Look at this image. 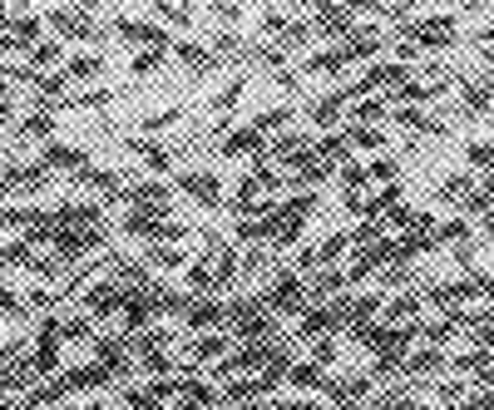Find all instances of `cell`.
Segmentation results:
<instances>
[{
  "instance_id": "6125c7cd",
  "label": "cell",
  "mask_w": 494,
  "mask_h": 410,
  "mask_svg": "<svg viewBox=\"0 0 494 410\" xmlns=\"http://www.w3.org/2000/svg\"><path fill=\"white\" fill-rule=\"evenodd\" d=\"M479 233H485V237H494V208L485 213V218H479Z\"/></svg>"
},
{
  "instance_id": "6f0895ef",
  "label": "cell",
  "mask_w": 494,
  "mask_h": 410,
  "mask_svg": "<svg viewBox=\"0 0 494 410\" xmlns=\"http://www.w3.org/2000/svg\"><path fill=\"white\" fill-rule=\"evenodd\" d=\"M50 301H55V292H50V287H40V292H30V311H45Z\"/></svg>"
},
{
  "instance_id": "603a6c76",
  "label": "cell",
  "mask_w": 494,
  "mask_h": 410,
  "mask_svg": "<svg viewBox=\"0 0 494 410\" xmlns=\"http://www.w3.org/2000/svg\"><path fill=\"white\" fill-rule=\"evenodd\" d=\"M366 391H371V376H346V381H327V385H321V395H327V401H336V405H352V401H361Z\"/></svg>"
},
{
  "instance_id": "e575fe53",
  "label": "cell",
  "mask_w": 494,
  "mask_h": 410,
  "mask_svg": "<svg viewBox=\"0 0 494 410\" xmlns=\"http://www.w3.org/2000/svg\"><path fill=\"white\" fill-rule=\"evenodd\" d=\"M100 69H104V55H75L65 65V79H100Z\"/></svg>"
},
{
  "instance_id": "e0dca14e",
  "label": "cell",
  "mask_w": 494,
  "mask_h": 410,
  "mask_svg": "<svg viewBox=\"0 0 494 410\" xmlns=\"http://www.w3.org/2000/svg\"><path fill=\"white\" fill-rule=\"evenodd\" d=\"M223 321H227V307H218V301H208V297H193V307L184 311V327H193V331L223 327Z\"/></svg>"
},
{
  "instance_id": "be15d7a7",
  "label": "cell",
  "mask_w": 494,
  "mask_h": 410,
  "mask_svg": "<svg viewBox=\"0 0 494 410\" xmlns=\"http://www.w3.org/2000/svg\"><path fill=\"white\" fill-rule=\"evenodd\" d=\"M0 410H10V401H5V395H0Z\"/></svg>"
},
{
  "instance_id": "d590c367",
  "label": "cell",
  "mask_w": 494,
  "mask_h": 410,
  "mask_svg": "<svg viewBox=\"0 0 494 410\" xmlns=\"http://www.w3.org/2000/svg\"><path fill=\"white\" fill-rule=\"evenodd\" d=\"M391 114H395V124L415 129V134H440V119H430V114H420V110H391Z\"/></svg>"
},
{
  "instance_id": "9c48e42d",
  "label": "cell",
  "mask_w": 494,
  "mask_h": 410,
  "mask_svg": "<svg viewBox=\"0 0 494 410\" xmlns=\"http://www.w3.org/2000/svg\"><path fill=\"white\" fill-rule=\"evenodd\" d=\"M159 311H163V292H159V287H153V292H129V301H124V331H143Z\"/></svg>"
},
{
  "instance_id": "ac0fdd59",
  "label": "cell",
  "mask_w": 494,
  "mask_h": 410,
  "mask_svg": "<svg viewBox=\"0 0 494 410\" xmlns=\"http://www.w3.org/2000/svg\"><path fill=\"white\" fill-rule=\"evenodd\" d=\"M208 405H223L218 385H208V381H184V391L173 401V410H208Z\"/></svg>"
},
{
  "instance_id": "11a10c76",
  "label": "cell",
  "mask_w": 494,
  "mask_h": 410,
  "mask_svg": "<svg viewBox=\"0 0 494 410\" xmlns=\"http://www.w3.org/2000/svg\"><path fill=\"white\" fill-rule=\"evenodd\" d=\"M366 173H371V178H381V184H395V159H371Z\"/></svg>"
},
{
  "instance_id": "ffe728a7",
  "label": "cell",
  "mask_w": 494,
  "mask_h": 410,
  "mask_svg": "<svg viewBox=\"0 0 494 410\" xmlns=\"http://www.w3.org/2000/svg\"><path fill=\"white\" fill-rule=\"evenodd\" d=\"M40 30H45L40 16H10L5 20V35L16 40V50H35V45H40Z\"/></svg>"
},
{
  "instance_id": "94428289",
  "label": "cell",
  "mask_w": 494,
  "mask_h": 410,
  "mask_svg": "<svg viewBox=\"0 0 494 410\" xmlns=\"http://www.w3.org/2000/svg\"><path fill=\"white\" fill-rule=\"evenodd\" d=\"M479 35V45H485V55H494V26L489 30H475Z\"/></svg>"
},
{
  "instance_id": "9a60e30c",
  "label": "cell",
  "mask_w": 494,
  "mask_h": 410,
  "mask_svg": "<svg viewBox=\"0 0 494 410\" xmlns=\"http://www.w3.org/2000/svg\"><path fill=\"white\" fill-rule=\"evenodd\" d=\"M227 346H233V331H203L198 342L188 346V361L193 366H208V361H223Z\"/></svg>"
},
{
  "instance_id": "db71d44e",
  "label": "cell",
  "mask_w": 494,
  "mask_h": 410,
  "mask_svg": "<svg viewBox=\"0 0 494 410\" xmlns=\"http://www.w3.org/2000/svg\"><path fill=\"white\" fill-rule=\"evenodd\" d=\"M110 100H114L110 89H89V94H79V100H69V104H75V110H104Z\"/></svg>"
},
{
  "instance_id": "d6a6232c",
  "label": "cell",
  "mask_w": 494,
  "mask_h": 410,
  "mask_svg": "<svg viewBox=\"0 0 494 410\" xmlns=\"http://www.w3.org/2000/svg\"><path fill=\"white\" fill-rule=\"evenodd\" d=\"M391 114V100H381V94H366V100H356V110H352V119L356 124H381V119Z\"/></svg>"
},
{
  "instance_id": "836d02e7",
  "label": "cell",
  "mask_w": 494,
  "mask_h": 410,
  "mask_svg": "<svg viewBox=\"0 0 494 410\" xmlns=\"http://www.w3.org/2000/svg\"><path fill=\"white\" fill-rule=\"evenodd\" d=\"M346 100H352V89H336V94H321V100L311 104V119H317V124H336V114L346 110Z\"/></svg>"
},
{
  "instance_id": "03108f58",
  "label": "cell",
  "mask_w": 494,
  "mask_h": 410,
  "mask_svg": "<svg viewBox=\"0 0 494 410\" xmlns=\"http://www.w3.org/2000/svg\"><path fill=\"white\" fill-rule=\"evenodd\" d=\"M489 114H494V110H489Z\"/></svg>"
},
{
  "instance_id": "44dd1931",
  "label": "cell",
  "mask_w": 494,
  "mask_h": 410,
  "mask_svg": "<svg viewBox=\"0 0 494 410\" xmlns=\"http://www.w3.org/2000/svg\"><path fill=\"white\" fill-rule=\"evenodd\" d=\"M16 134L20 139H50L55 134V110H50V104H35V110L16 124Z\"/></svg>"
},
{
  "instance_id": "7402d4cb",
  "label": "cell",
  "mask_w": 494,
  "mask_h": 410,
  "mask_svg": "<svg viewBox=\"0 0 494 410\" xmlns=\"http://www.w3.org/2000/svg\"><path fill=\"white\" fill-rule=\"evenodd\" d=\"M124 149L134 153V159H143V163H149L153 173H163V168L173 163V153H168V143H159V139H129Z\"/></svg>"
},
{
  "instance_id": "8992f818",
  "label": "cell",
  "mask_w": 494,
  "mask_h": 410,
  "mask_svg": "<svg viewBox=\"0 0 494 410\" xmlns=\"http://www.w3.org/2000/svg\"><path fill=\"white\" fill-rule=\"evenodd\" d=\"M307 20L317 35H331V40H352L356 35V10H346V5H317Z\"/></svg>"
},
{
  "instance_id": "f6af8a7d",
  "label": "cell",
  "mask_w": 494,
  "mask_h": 410,
  "mask_svg": "<svg viewBox=\"0 0 494 410\" xmlns=\"http://www.w3.org/2000/svg\"><path fill=\"white\" fill-rule=\"evenodd\" d=\"M35 89H40L45 100H69V79L65 75H40V79H35Z\"/></svg>"
},
{
  "instance_id": "f1b7e54d",
  "label": "cell",
  "mask_w": 494,
  "mask_h": 410,
  "mask_svg": "<svg viewBox=\"0 0 494 410\" xmlns=\"http://www.w3.org/2000/svg\"><path fill=\"white\" fill-rule=\"evenodd\" d=\"M143 262H149V268H159V272H173V268H188V258H184V247H173V243H153L149 252H143Z\"/></svg>"
},
{
  "instance_id": "7c38bea8",
  "label": "cell",
  "mask_w": 494,
  "mask_h": 410,
  "mask_svg": "<svg viewBox=\"0 0 494 410\" xmlns=\"http://www.w3.org/2000/svg\"><path fill=\"white\" fill-rule=\"evenodd\" d=\"M30 361H35V371H40V376H55V371H59V321H45V327H40Z\"/></svg>"
},
{
  "instance_id": "f546056e",
  "label": "cell",
  "mask_w": 494,
  "mask_h": 410,
  "mask_svg": "<svg viewBox=\"0 0 494 410\" xmlns=\"http://www.w3.org/2000/svg\"><path fill=\"white\" fill-rule=\"evenodd\" d=\"M450 366V356L445 352H415V356H405V376H436V371H445Z\"/></svg>"
},
{
  "instance_id": "cb8c5ba5",
  "label": "cell",
  "mask_w": 494,
  "mask_h": 410,
  "mask_svg": "<svg viewBox=\"0 0 494 410\" xmlns=\"http://www.w3.org/2000/svg\"><path fill=\"white\" fill-rule=\"evenodd\" d=\"M40 376V371H35V361L30 356H20V361H10L5 371H0V395H16V391H26V385Z\"/></svg>"
},
{
  "instance_id": "8fae6325",
  "label": "cell",
  "mask_w": 494,
  "mask_h": 410,
  "mask_svg": "<svg viewBox=\"0 0 494 410\" xmlns=\"http://www.w3.org/2000/svg\"><path fill=\"white\" fill-rule=\"evenodd\" d=\"M385 262H395V243H371V247H361L356 258H352V268H346V282H366L376 268H385Z\"/></svg>"
},
{
  "instance_id": "e7e4bbea",
  "label": "cell",
  "mask_w": 494,
  "mask_h": 410,
  "mask_svg": "<svg viewBox=\"0 0 494 410\" xmlns=\"http://www.w3.org/2000/svg\"><path fill=\"white\" fill-rule=\"evenodd\" d=\"M89 410H104V405H89Z\"/></svg>"
},
{
  "instance_id": "816d5d0a",
  "label": "cell",
  "mask_w": 494,
  "mask_h": 410,
  "mask_svg": "<svg viewBox=\"0 0 494 410\" xmlns=\"http://www.w3.org/2000/svg\"><path fill=\"white\" fill-rule=\"evenodd\" d=\"M336 356H342V346H336V336H321V342H311V361H317V366H331Z\"/></svg>"
},
{
  "instance_id": "d6986e66",
  "label": "cell",
  "mask_w": 494,
  "mask_h": 410,
  "mask_svg": "<svg viewBox=\"0 0 494 410\" xmlns=\"http://www.w3.org/2000/svg\"><path fill=\"white\" fill-rule=\"evenodd\" d=\"M94 361L110 366L114 376H124L129 371V336H104V342H94Z\"/></svg>"
},
{
  "instance_id": "f907efd6",
  "label": "cell",
  "mask_w": 494,
  "mask_h": 410,
  "mask_svg": "<svg viewBox=\"0 0 494 410\" xmlns=\"http://www.w3.org/2000/svg\"><path fill=\"white\" fill-rule=\"evenodd\" d=\"M346 247H352V233H336V237H327V243L317 247V262H336Z\"/></svg>"
},
{
  "instance_id": "ba28073f",
  "label": "cell",
  "mask_w": 494,
  "mask_h": 410,
  "mask_svg": "<svg viewBox=\"0 0 494 410\" xmlns=\"http://www.w3.org/2000/svg\"><path fill=\"white\" fill-rule=\"evenodd\" d=\"M272 159L287 163V168H302L307 159H317V143L307 134H297V129H282V134L272 139Z\"/></svg>"
},
{
  "instance_id": "1f68e13d",
  "label": "cell",
  "mask_w": 494,
  "mask_h": 410,
  "mask_svg": "<svg viewBox=\"0 0 494 410\" xmlns=\"http://www.w3.org/2000/svg\"><path fill=\"white\" fill-rule=\"evenodd\" d=\"M173 55H178V65L193 69V75H208V69L218 65V59H213V50H198V45H188V40H178Z\"/></svg>"
},
{
  "instance_id": "d4e9b609",
  "label": "cell",
  "mask_w": 494,
  "mask_h": 410,
  "mask_svg": "<svg viewBox=\"0 0 494 410\" xmlns=\"http://www.w3.org/2000/svg\"><path fill=\"white\" fill-rule=\"evenodd\" d=\"M184 282H188V292H218V272H213V258H208V252H203L198 262H188Z\"/></svg>"
},
{
  "instance_id": "7a4b0ae2",
  "label": "cell",
  "mask_w": 494,
  "mask_h": 410,
  "mask_svg": "<svg viewBox=\"0 0 494 410\" xmlns=\"http://www.w3.org/2000/svg\"><path fill=\"white\" fill-rule=\"evenodd\" d=\"M94 247H104V227H59V237H55V258L65 262V268Z\"/></svg>"
},
{
  "instance_id": "52a82bcc",
  "label": "cell",
  "mask_w": 494,
  "mask_h": 410,
  "mask_svg": "<svg viewBox=\"0 0 494 410\" xmlns=\"http://www.w3.org/2000/svg\"><path fill=\"white\" fill-rule=\"evenodd\" d=\"M336 327H342V307H307L302 317H297V336L302 342H321V336H336Z\"/></svg>"
},
{
  "instance_id": "4fadbf2b",
  "label": "cell",
  "mask_w": 494,
  "mask_h": 410,
  "mask_svg": "<svg viewBox=\"0 0 494 410\" xmlns=\"http://www.w3.org/2000/svg\"><path fill=\"white\" fill-rule=\"evenodd\" d=\"M40 168H45V173H55V168H59V173H84L89 163H84V149H75V143H45Z\"/></svg>"
},
{
  "instance_id": "4316f807",
  "label": "cell",
  "mask_w": 494,
  "mask_h": 410,
  "mask_svg": "<svg viewBox=\"0 0 494 410\" xmlns=\"http://www.w3.org/2000/svg\"><path fill=\"white\" fill-rule=\"evenodd\" d=\"M376 50H381V30H356L352 40L342 45L346 65H352V59H376Z\"/></svg>"
},
{
  "instance_id": "8d00e7d4",
  "label": "cell",
  "mask_w": 494,
  "mask_h": 410,
  "mask_svg": "<svg viewBox=\"0 0 494 410\" xmlns=\"http://www.w3.org/2000/svg\"><path fill=\"white\" fill-rule=\"evenodd\" d=\"M317 159L327 163V168H336V163L346 168V139H342V134H327V139H317Z\"/></svg>"
},
{
  "instance_id": "bcb514c9",
  "label": "cell",
  "mask_w": 494,
  "mask_h": 410,
  "mask_svg": "<svg viewBox=\"0 0 494 410\" xmlns=\"http://www.w3.org/2000/svg\"><path fill=\"white\" fill-rule=\"evenodd\" d=\"M331 173H336V168H327L321 159H307L302 168H297V184H302V188H311V184H321V178H331Z\"/></svg>"
},
{
  "instance_id": "7bdbcfd3",
  "label": "cell",
  "mask_w": 494,
  "mask_h": 410,
  "mask_svg": "<svg viewBox=\"0 0 494 410\" xmlns=\"http://www.w3.org/2000/svg\"><path fill=\"white\" fill-rule=\"evenodd\" d=\"M0 317H10V321H26L30 317V301H20L10 287H0Z\"/></svg>"
},
{
  "instance_id": "74e56055",
  "label": "cell",
  "mask_w": 494,
  "mask_h": 410,
  "mask_svg": "<svg viewBox=\"0 0 494 410\" xmlns=\"http://www.w3.org/2000/svg\"><path fill=\"white\" fill-rule=\"evenodd\" d=\"M342 287H346V272H317V282L307 287V297L317 301V297H342Z\"/></svg>"
},
{
  "instance_id": "4dcf8cb0",
  "label": "cell",
  "mask_w": 494,
  "mask_h": 410,
  "mask_svg": "<svg viewBox=\"0 0 494 410\" xmlns=\"http://www.w3.org/2000/svg\"><path fill=\"white\" fill-rule=\"evenodd\" d=\"M489 75L485 79H475V84H465V104H460V119H475V114H485L489 110Z\"/></svg>"
},
{
  "instance_id": "484cf974",
  "label": "cell",
  "mask_w": 494,
  "mask_h": 410,
  "mask_svg": "<svg viewBox=\"0 0 494 410\" xmlns=\"http://www.w3.org/2000/svg\"><path fill=\"white\" fill-rule=\"evenodd\" d=\"M75 184L89 188V193H104V198H114V193H119V173H114V168H84V173H75Z\"/></svg>"
},
{
  "instance_id": "ee69618b",
  "label": "cell",
  "mask_w": 494,
  "mask_h": 410,
  "mask_svg": "<svg viewBox=\"0 0 494 410\" xmlns=\"http://www.w3.org/2000/svg\"><path fill=\"white\" fill-rule=\"evenodd\" d=\"M436 243H460V247H465V243H469V223H465V218L440 223V227H436Z\"/></svg>"
},
{
  "instance_id": "60d3db41",
  "label": "cell",
  "mask_w": 494,
  "mask_h": 410,
  "mask_svg": "<svg viewBox=\"0 0 494 410\" xmlns=\"http://www.w3.org/2000/svg\"><path fill=\"white\" fill-rule=\"evenodd\" d=\"M475 188H479L475 178L455 173V178H445V184H440V198H445V203H465V198H469V193H475Z\"/></svg>"
},
{
  "instance_id": "7dc6e473",
  "label": "cell",
  "mask_w": 494,
  "mask_h": 410,
  "mask_svg": "<svg viewBox=\"0 0 494 410\" xmlns=\"http://www.w3.org/2000/svg\"><path fill=\"white\" fill-rule=\"evenodd\" d=\"M55 59H59V40H40V45L30 50V69L40 75V69H45V65H55Z\"/></svg>"
},
{
  "instance_id": "9f6ffc18",
  "label": "cell",
  "mask_w": 494,
  "mask_h": 410,
  "mask_svg": "<svg viewBox=\"0 0 494 410\" xmlns=\"http://www.w3.org/2000/svg\"><path fill=\"white\" fill-rule=\"evenodd\" d=\"M282 124H287V110H268V114L258 119V124H252V129H258V134H268V129H282Z\"/></svg>"
},
{
  "instance_id": "f35d334b",
  "label": "cell",
  "mask_w": 494,
  "mask_h": 410,
  "mask_svg": "<svg viewBox=\"0 0 494 410\" xmlns=\"http://www.w3.org/2000/svg\"><path fill=\"white\" fill-rule=\"evenodd\" d=\"M307 69H311V75H336V69H346V55H342V45H336V50H321V55H311V59H307Z\"/></svg>"
},
{
  "instance_id": "6da1fadb",
  "label": "cell",
  "mask_w": 494,
  "mask_h": 410,
  "mask_svg": "<svg viewBox=\"0 0 494 410\" xmlns=\"http://www.w3.org/2000/svg\"><path fill=\"white\" fill-rule=\"evenodd\" d=\"M307 282L297 272H277V282H272V292L262 297V307H272V311H282V317H302L307 311Z\"/></svg>"
},
{
  "instance_id": "680465c9",
  "label": "cell",
  "mask_w": 494,
  "mask_h": 410,
  "mask_svg": "<svg viewBox=\"0 0 494 410\" xmlns=\"http://www.w3.org/2000/svg\"><path fill=\"white\" fill-rule=\"evenodd\" d=\"M465 410H494V391H479V395H469V405Z\"/></svg>"
},
{
  "instance_id": "2e32d148",
  "label": "cell",
  "mask_w": 494,
  "mask_h": 410,
  "mask_svg": "<svg viewBox=\"0 0 494 410\" xmlns=\"http://www.w3.org/2000/svg\"><path fill=\"white\" fill-rule=\"evenodd\" d=\"M218 153H223V159H247V153H272V149H268V139L247 124V129H233V134L223 139Z\"/></svg>"
},
{
  "instance_id": "5b68a950",
  "label": "cell",
  "mask_w": 494,
  "mask_h": 410,
  "mask_svg": "<svg viewBox=\"0 0 494 410\" xmlns=\"http://www.w3.org/2000/svg\"><path fill=\"white\" fill-rule=\"evenodd\" d=\"M40 188H45L40 163H10L5 173H0V193H5V198H35Z\"/></svg>"
},
{
  "instance_id": "f5cc1de1",
  "label": "cell",
  "mask_w": 494,
  "mask_h": 410,
  "mask_svg": "<svg viewBox=\"0 0 494 410\" xmlns=\"http://www.w3.org/2000/svg\"><path fill=\"white\" fill-rule=\"evenodd\" d=\"M159 16L168 20V26H178V30L193 26V10H188V5H159Z\"/></svg>"
},
{
  "instance_id": "c3c4849f",
  "label": "cell",
  "mask_w": 494,
  "mask_h": 410,
  "mask_svg": "<svg viewBox=\"0 0 494 410\" xmlns=\"http://www.w3.org/2000/svg\"><path fill=\"white\" fill-rule=\"evenodd\" d=\"M465 159L475 163V168H489V173H494V139H479V143H469V149H465Z\"/></svg>"
},
{
  "instance_id": "83f0119b",
  "label": "cell",
  "mask_w": 494,
  "mask_h": 410,
  "mask_svg": "<svg viewBox=\"0 0 494 410\" xmlns=\"http://www.w3.org/2000/svg\"><path fill=\"white\" fill-rule=\"evenodd\" d=\"M287 385H292V391H321V366L317 361H292V371H287Z\"/></svg>"
},
{
  "instance_id": "681fc988",
  "label": "cell",
  "mask_w": 494,
  "mask_h": 410,
  "mask_svg": "<svg viewBox=\"0 0 494 410\" xmlns=\"http://www.w3.org/2000/svg\"><path fill=\"white\" fill-rule=\"evenodd\" d=\"M159 59H163V50H143V55H134V65H129V75H134V79H149L153 69H159Z\"/></svg>"
},
{
  "instance_id": "5bb4252c",
  "label": "cell",
  "mask_w": 494,
  "mask_h": 410,
  "mask_svg": "<svg viewBox=\"0 0 494 410\" xmlns=\"http://www.w3.org/2000/svg\"><path fill=\"white\" fill-rule=\"evenodd\" d=\"M119 35L134 45H149V50H168V30L153 26V20H134V16H119Z\"/></svg>"
},
{
  "instance_id": "ab89813d",
  "label": "cell",
  "mask_w": 494,
  "mask_h": 410,
  "mask_svg": "<svg viewBox=\"0 0 494 410\" xmlns=\"http://www.w3.org/2000/svg\"><path fill=\"white\" fill-rule=\"evenodd\" d=\"M94 336V317H65L59 321V342H89Z\"/></svg>"
},
{
  "instance_id": "277c9868",
  "label": "cell",
  "mask_w": 494,
  "mask_h": 410,
  "mask_svg": "<svg viewBox=\"0 0 494 410\" xmlns=\"http://www.w3.org/2000/svg\"><path fill=\"white\" fill-rule=\"evenodd\" d=\"M45 26H50L55 35H65V40H94V35H104L100 20H94L89 10H50Z\"/></svg>"
},
{
  "instance_id": "30bf717a",
  "label": "cell",
  "mask_w": 494,
  "mask_h": 410,
  "mask_svg": "<svg viewBox=\"0 0 494 410\" xmlns=\"http://www.w3.org/2000/svg\"><path fill=\"white\" fill-rule=\"evenodd\" d=\"M178 188H184L193 203H203V208H218V203H223V184H218V173H208V168L178 173Z\"/></svg>"
},
{
  "instance_id": "b9f144b4",
  "label": "cell",
  "mask_w": 494,
  "mask_h": 410,
  "mask_svg": "<svg viewBox=\"0 0 494 410\" xmlns=\"http://www.w3.org/2000/svg\"><path fill=\"white\" fill-rule=\"evenodd\" d=\"M346 139H352L356 149H371V153L385 149V134H381V129H366V124H352V129H346Z\"/></svg>"
},
{
  "instance_id": "91938a15",
  "label": "cell",
  "mask_w": 494,
  "mask_h": 410,
  "mask_svg": "<svg viewBox=\"0 0 494 410\" xmlns=\"http://www.w3.org/2000/svg\"><path fill=\"white\" fill-rule=\"evenodd\" d=\"M268 410H321L317 401H277V405H268Z\"/></svg>"
},
{
  "instance_id": "3957f363",
  "label": "cell",
  "mask_w": 494,
  "mask_h": 410,
  "mask_svg": "<svg viewBox=\"0 0 494 410\" xmlns=\"http://www.w3.org/2000/svg\"><path fill=\"white\" fill-rule=\"evenodd\" d=\"M124 301H129V292L119 282H94V287H84V317L104 321L114 311H124Z\"/></svg>"
}]
</instances>
